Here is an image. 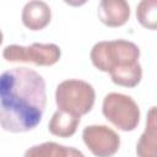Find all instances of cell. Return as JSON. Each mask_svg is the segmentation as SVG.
Returning <instances> with one entry per match:
<instances>
[{
  "instance_id": "cell-4",
  "label": "cell",
  "mask_w": 157,
  "mask_h": 157,
  "mask_svg": "<svg viewBox=\"0 0 157 157\" xmlns=\"http://www.w3.org/2000/svg\"><path fill=\"white\" fill-rule=\"evenodd\" d=\"M102 113L108 121L123 131H132L140 121V108L137 103L126 94L108 93L102 104Z\"/></svg>"
},
{
  "instance_id": "cell-7",
  "label": "cell",
  "mask_w": 157,
  "mask_h": 157,
  "mask_svg": "<svg viewBox=\"0 0 157 157\" xmlns=\"http://www.w3.org/2000/svg\"><path fill=\"white\" fill-rule=\"evenodd\" d=\"M101 22L108 27H120L130 17V6L125 0H102L97 9Z\"/></svg>"
},
{
  "instance_id": "cell-12",
  "label": "cell",
  "mask_w": 157,
  "mask_h": 157,
  "mask_svg": "<svg viewBox=\"0 0 157 157\" xmlns=\"http://www.w3.org/2000/svg\"><path fill=\"white\" fill-rule=\"evenodd\" d=\"M109 75H110L112 81L115 85H119L123 87H135L141 81L142 69H141L140 63H137L135 65L115 70V71L110 72Z\"/></svg>"
},
{
  "instance_id": "cell-14",
  "label": "cell",
  "mask_w": 157,
  "mask_h": 157,
  "mask_svg": "<svg viewBox=\"0 0 157 157\" xmlns=\"http://www.w3.org/2000/svg\"><path fill=\"white\" fill-rule=\"evenodd\" d=\"M2 38H4V36H2V32H1V29H0V44L2 43Z\"/></svg>"
},
{
  "instance_id": "cell-3",
  "label": "cell",
  "mask_w": 157,
  "mask_h": 157,
  "mask_svg": "<svg viewBox=\"0 0 157 157\" xmlns=\"http://www.w3.org/2000/svg\"><path fill=\"white\" fill-rule=\"evenodd\" d=\"M94 99L96 92L93 86L83 80H65L58 85L55 91L58 109L80 118L92 109Z\"/></svg>"
},
{
  "instance_id": "cell-8",
  "label": "cell",
  "mask_w": 157,
  "mask_h": 157,
  "mask_svg": "<svg viewBox=\"0 0 157 157\" xmlns=\"http://www.w3.org/2000/svg\"><path fill=\"white\" fill-rule=\"evenodd\" d=\"M22 23L31 31H39L47 27L52 18V11L47 2L40 0L28 1L22 9Z\"/></svg>"
},
{
  "instance_id": "cell-6",
  "label": "cell",
  "mask_w": 157,
  "mask_h": 157,
  "mask_svg": "<svg viewBox=\"0 0 157 157\" xmlns=\"http://www.w3.org/2000/svg\"><path fill=\"white\" fill-rule=\"evenodd\" d=\"M85 145L96 157H112L120 146V136L107 125H88L82 131Z\"/></svg>"
},
{
  "instance_id": "cell-10",
  "label": "cell",
  "mask_w": 157,
  "mask_h": 157,
  "mask_svg": "<svg viewBox=\"0 0 157 157\" xmlns=\"http://www.w3.org/2000/svg\"><path fill=\"white\" fill-rule=\"evenodd\" d=\"M23 157H85V155L77 148L47 141L29 147Z\"/></svg>"
},
{
  "instance_id": "cell-9",
  "label": "cell",
  "mask_w": 157,
  "mask_h": 157,
  "mask_svg": "<svg viewBox=\"0 0 157 157\" xmlns=\"http://www.w3.org/2000/svg\"><path fill=\"white\" fill-rule=\"evenodd\" d=\"M137 157H157V131H156V107H151L147 113L146 128L136 144Z\"/></svg>"
},
{
  "instance_id": "cell-1",
  "label": "cell",
  "mask_w": 157,
  "mask_h": 157,
  "mask_svg": "<svg viewBox=\"0 0 157 157\" xmlns=\"http://www.w3.org/2000/svg\"><path fill=\"white\" fill-rule=\"evenodd\" d=\"M47 103L45 81L29 67H13L0 75V126L27 132L42 120Z\"/></svg>"
},
{
  "instance_id": "cell-13",
  "label": "cell",
  "mask_w": 157,
  "mask_h": 157,
  "mask_svg": "<svg viewBox=\"0 0 157 157\" xmlns=\"http://www.w3.org/2000/svg\"><path fill=\"white\" fill-rule=\"evenodd\" d=\"M136 17L141 26L147 29H156L157 27V1L142 0L136 7Z\"/></svg>"
},
{
  "instance_id": "cell-11",
  "label": "cell",
  "mask_w": 157,
  "mask_h": 157,
  "mask_svg": "<svg viewBox=\"0 0 157 157\" xmlns=\"http://www.w3.org/2000/svg\"><path fill=\"white\" fill-rule=\"evenodd\" d=\"M78 124H80V117L58 109L53 114L48 124V129L50 134L65 139L72 136L76 132Z\"/></svg>"
},
{
  "instance_id": "cell-2",
  "label": "cell",
  "mask_w": 157,
  "mask_h": 157,
  "mask_svg": "<svg viewBox=\"0 0 157 157\" xmlns=\"http://www.w3.org/2000/svg\"><path fill=\"white\" fill-rule=\"evenodd\" d=\"M90 58L94 67L110 74L137 64L140 49L135 43L125 39L102 40L92 47Z\"/></svg>"
},
{
  "instance_id": "cell-5",
  "label": "cell",
  "mask_w": 157,
  "mask_h": 157,
  "mask_svg": "<svg viewBox=\"0 0 157 157\" xmlns=\"http://www.w3.org/2000/svg\"><path fill=\"white\" fill-rule=\"evenodd\" d=\"M2 56L7 61L33 63L39 66H52L59 61L61 50L54 43H32L27 47L11 44L4 49Z\"/></svg>"
}]
</instances>
